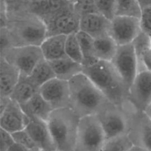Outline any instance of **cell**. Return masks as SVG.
<instances>
[{"instance_id": "6da1fadb", "label": "cell", "mask_w": 151, "mask_h": 151, "mask_svg": "<svg viewBox=\"0 0 151 151\" xmlns=\"http://www.w3.org/2000/svg\"><path fill=\"white\" fill-rule=\"evenodd\" d=\"M83 66V73L109 101L122 107L129 102V90L110 61L97 60Z\"/></svg>"}, {"instance_id": "7a4b0ae2", "label": "cell", "mask_w": 151, "mask_h": 151, "mask_svg": "<svg viewBox=\"0 0 151 151\" xmlns=\"http://www.w3.org/2000/svg\"><path fill=\"white\" fill-rule=\"evenodd\" d=\"M7 29L13 47L40 46L47 37L44 22L37 15L23 11L6 13Z\"/></svg>"}, {"instance_id": "3957f363", "label": "cell", "mask_w": 151, "mask_h": 151, "mask_svg": "<svg viewBox=\"0 0 151 151\" xmlns=\"http://www.w3.org/2000/svg\"><path fill=\"white\" fill-rule=\"evenodd\" d=\"M68 83L70 92V107L80 117L97 115L109 101L83 73L71 78Z\"/></svg>"}, {"instance_id": "277c9868", "label": "cell", "mask_w": 151, "mask_h": 151, "mask_svg": "<svg viewBox=\"0 0 151 151\" xmlns=\"http://www.w3.org/2000/svg\"><path fill=\"white\" fill-rule=\"evenodd\" d=\"M80 118L70 107L52 111L47 122L57 150L74 151Z\"/></svg>"}, {"instance_id": "5b68a950", "label": "cell", "mask_w": 151, "mask_h": 151, "mask_svg": "<svg viewBox=\"0 0 151 151\" xmlns=\"http://www.w3.org/2000/svg\"><path fill=\"white\" fill-rule=\"evenodd\" d=\"M106 140L96 115L80 118L74 151H100Z\"/></svg>"}, {"instance_id": "8992f818", "label": "cell", "mask_w": 151, "mask_h": 151, "mask_svg": "<svg viewBox=\"0 0 151 151\" xmlns=\"http://www.w3.org/2000/svg\"><path fill=\"white\" fill-rule=\"evenodd\" d=\"M96 116L106 139L128 134L129 116L127 110L123 107L109 101Z\"/></svg>"}, {"instance_id": "52a82bcc", "label": "cell", "mask_w": 151, "mask_h": 151, "mask_svg": "<svg viewBox=\"0 0 151 151\" xmlns=\"http://www.w3.org/2000/svg\"><path fill=\"white\" fill-rule=\"evenodd\" d=\"M9 63L16 67L20 76H29L35 67L44 59L40 46L12 47L1 54Z\"/></svg>"}, {"instance_id": "ba28073f", "label": "cell", "mask_w": 151, "mask_h": 151, "mask_svg": "<svg viewBox=\"0 0 151 151\" xmlns=\"http://www.w3.org/2000/svg\"><path fill=\"white\" fill-rule=\"evenodd\" d=\"M111 63L129 90L139 71L137 57L132 42L118 45Z\"/></svg>"}, {"instance_id": "9c48e42d", "label": "cell", "mask_w": 151, "mask_h": 151, "mask_svg": "<svg viewBox=\"0 0 151 151\" xmlns=\"http://www.w3.org/2000/svg\"><path fill=\"white\" fill-rule=\"evenodd\" d=\"M80 16L73 6L51 17L44 23L47 28V37L55 35H68L80 30Z\"/></svg>"}, {"instance_id": "30bf717a", "label": "cell", "mask_w": 151, "mask_h": 151, "mask_svg": "<svg viewBox=\"0 0 151 151\" xmlns=\"http://www.w3.org/2000/svg\"><path fill=\"white\" fill-rule=\"evenodd\" d=\"M140 31V18L115 15L110 20L109 35L118 45L132 43Z\"/></svg>"}, {"instance_id": "8fae6325", "label": "cell", "mask_w": 151, "mask_h": 151, "mask_svg": "<svg viewBox=\"0 0 151 151\" xmlns=\"http://www.w3.org/2000/svg\"><path fill=\"white\" fill-rule=\"evenodd\" d=\"M129 101L133 107L144 111L151 103V72L139 71L129 89Z\"/></svg>"}, {"instance_id": "7c38bea8", "label": "cell", "mask_w": 151, "mask_h": 151, "mask_svg": "<svg viewBox=\"0 0 151 151\" xmlns=\"http://www.w3.org/2000/svg\"><path fill=\"white\" fill-rule=\"evenodd\" d=\"M128 114V134L133 144L140 146L147 151H151V121L143 111L133 109Z\"/></svg>"}, {"instance_id": "4fadbf2b", "label": "cell", "mask_w": 151, "mask_h": 151, "mask_svg": "<svg viewBox=\"0 0 151 151\" xmlns=\"http://www.w3.org/2000/svg\"><path fill=\"white\" fill-rule=\"evenodd\" d=\"M39 92L52 109L70 107L69 83L55 77L40 87Z\"/></svg>"}, {"instance_id": "5bb4252c", "label": "cell", "mask_w": 151, "mask_h": 151, "mask_svg": "<svg viewBox=\"0 0 151 151\" xmlns=\"http://www.w3.org/2000/svg\"><path fill=\"white\" fill-rule=\"evenodd\" d=\"M28 120L20 104L11 99L6 107L0 111L1 128L11 133L24 129Z\"/></svg>"}, {"instance_id": "9a60e30c", "label": "cell", "mask_w": 151, "mask_h": 151, "mask_svg": "<svg viewBox=\"0 0 151 151\" xmlns=\"http://www.w3.org/2000/svg\"><path fill=\"white\" fill-rule=\"evenodd\" d=\"M25 130L29 134L39 149L47 151L57 150L47 122L43 120L28 117Z\"/></svg>"}, {"instance_id": "2e32d148", "label": "cell", "mask_w": 151, "mask_h": 151, "mask_svg": "<svg viewBox=\"0 0 151 151\" xmlns=\"http://www.w3.org/2000/svg\"><path fill=\"white\" fill-rule=\"evenodd\" d=\"M73 5L67 0H29L28 11L45 22L55 14Z\"/></svg>"}, {"instance_id": "e0dca14e", "label": "cell", "mask_w": 151, "mask_h": 151, "mask_svg": "<svg viewBox=\"0 0 151 151\" xmlns=\"http://www.w3.org/2000/svg\"><path fill=\"white\" fill-rule=\"evenodd\" d=\"M110 20L97 12L84 15L80 18V30L94 39L109 35Z\"/></svg>"}, {"instance_id": "ac0fdd59", "label": "cell", "mask_w": 151, "mask_h": 151, "mask_svg": "<svg viewBox=\"0 0 151 151\" xmlns=\"http://www.w3.org/2000/svg\"><path fill=\"white\" fill-rule=\"evenodd\" d=\"M19 77V70L4 58L1 57L0 97H10Z\"/></svg>"}, {"instance_id": "d6986e66", "label": "cell", "mask_w": 151, "mask_h": 151, "mask_svg": "<svg viewBox=\"0 0 151 151\" xmlns=\"http://www.w3.org/2000/svg\"><path fill=\"white\" fill-rule=\"evenodd\" d=\"M67 36L55 35L45 38L40 46L44 59L50 61L67 57L65 51Z\"/></svg>"}, {"instance_id": "ffe728a7", "label": "cell", "mask_w": 151, "mask_h": 151, "mask_svg": "<svg viewBox=\"0 0 151 151\" xmlns=\"http://www.w3.org/2000/svg\"><path fill=\"white\" fill-rule=\"evenodd\" d=\"M20 106L28 117H36L46 122L54 110L39 91L28 101Z\"/></svg>"}, {"instance_id": "44dd1931", "label": "cell", "mask_w": 151, "mask_h": 151, "mask_svg": "<svg viewBox=\"0 0 151 151\" xmlns=\"http://www.w3.org/2000/svg\"><path fill=\"white\" fill-rule=\"evenodd\" d=\"M48 62L54 72L55 77L63 80L68 81L77 75L83 73V64L68 57Z\"/></svg>"}, {"instance_id": "7402d4cb", "label": "cell", "mask_w": 151, "mask_h": 151, "mask_svg": "<svg viewBox=\"0 0 151 151\" xmlns=\"http://www.w3.org/2000/svg\"><path fill=\"white\" fill-rule=\"evenodd\" d=\"M40 88L29 79L28 76H20L19 79L14 87L10 98L20 105L28 101L35 94L39 91Z\"/></svg>"}, {"instance_id": "603a6c76", "label": "cell", "mask_w": 151, "mask_h": 151, "mask_svg": "<svg viewBox=\"0 0 151 151\" xmlns=\"http://www.w3.org/2000/svg\"><path fill=\"white\" fill-rule=\"evenodd\" d=\"M117 47L118 45L109 35L96 38L93 45L94 56L97 60L111 62Z\"/></svg>"}, {"instance_id": "cb8c5ba5", "label": "cell", "mask_w": 151, "mask_h": 151, "mask_svg": "<svg viewBox=\"0 0 151 151\" xmlns=\"http://www.w3.org/2000/svg\"><path fill=\"white\" fill-rule=\"evenodd\" d=\"M28 77L40 88L49 80L55 78V76L49 62L43 59L35 67Z\"/></svg>"}, {"instance_id": "d4e9b609", "label": "cell", "mask_w": 151, "mask_h": 151, "mask_svg": "<svg viewBox=\"0 0 151 151\" xmlns=\"http://www.w3.org/2000/svg\"><path fill=\"white\" fill-rule=\"evenodd\" d=\"M76 36L80 44L83 56V65H87L97 60L94 56L93 45L94 39L88 34L79 30Z\"/></svg>"}, {"instance_id": "484cf974", "label": "cell", "mask_w": 151, "mask_h": 151, "mask_svg": "<svg viewBox=\"0 0 151 151\" xmlns=\"http://www.w3.org/2000/svg\"><path fill=\"white\" fill-rule=\"evenodd\" d=\"M142 8L137 0H116L115 15L140 18Z\"/></svg>"}, {"instance_id": "4316f807", "label": "cell", "mask_w": 151, "mask_h": 151, "mask_svg": "<svg viewBox=\"0 0 151 151\" xmlns=\"http://www.w3.org/2000/svg\"><path fill=\"white\" fill-rule=\"evenodd\" d=\"M134 144L128 134L106 139L100 151H127Z\"/></svg>"}, {"instance_id": "83f0119b", "label": "cell", "mask_w": 151, "mask_h": 151, "mask_svg": "<svg viewBox=\"0 0 151 151\" xmlns=\"http://www.w3.org/2000/svg\"><path fill=\"white\" fill-rule=\"evenodd\" d=\"M65 51L68 58L83 64V56L76 36V33L71 34L67 36Z\"/></svg>"}, {"instance_id": "f1b7e54d", "label": "cell", "mask_w": 151, "mask_h": 151, "mask_svg": "<svg viewBox=\"0 0 151 151\" xmlns=\"http://www.w3.org/2000/svg\"><path fill=\"white\" fill-rule=\"evenodd\" d=\"M12 135L15 143L31 151H37L39 150L38 147L25 129L13 133Z\"/></svg>"}, {"instance_id": "f546056e", "label": "cell", "mask_w": 151, "mask_h": 151, "mask_svg": "<svg viewBox=\"0 0 151 151\" xmlns=\"http://www.w3.org/2000/svg\"><path fill=\"white\" fill-rule=\"evenodd\" d=\"M73 9L80 18L87 14L99 12L94 0H78L73 4Z\"/></svg>"}, {"instance_id": "4dcf8cb0", "label": "cell", "mask_w": 151, "mask_h": 151, "mask_svg": "<svg viewBox=\"0 0 151 151\" xmlns=\"http://www.w3.org/2000/svg\"><path fill=\"white\" fill-rule=\"evenodd\" d=\"M150 40V37L140 31L139 34L132 42L137 57V60H139L142 54L147 49L151 47Z\"/></svg>"}, {"instance_id": "1f68e13d", "label": "cell", "mask_w": 151, "mask_h": 151, "mask_svg": "<svg viewBox=\"0 0 151 151\" xmlns=\"http://www.w3.org/2000/svg\"><path fill=\"white\" fill-rule=\"evenodd\" d=\"M99 12L111 20L115 16L116 0H94Z\"/></svg>"}, {"instance_id": "d6a6232c", "label": "cell", "mask_w": 151, "mask_h": 151, "mask_svg": "<svg viewBox=\"0 0 151 151\" xmlns=\"http://www.w3.org/2000/svg\"><path fill=\"white\" fill-rule=\"evenodd\" d=\"M140 26V30L151 37V6L142 9Z\"/></svg>"}, {"instance_id": "836d02e7", "label": "cell", "mask_w": 151, "mask_h": 151, "mask_svg": "<svg viewBox=\"0 0 151 151\" xmlns=\"http://www.w3.org/2000/svg\"><path fill=\"white\" fill-rule=\"evenodd\" d=\"M0 151H7L15 143L12 133L1 128L0 129Z\"/></svg>"}, {"instance_id": "e575fe53", "label": "cell", "mask_w": 151, "mask_h": 151, "mask_svg": "<svg viewBox=\"0 0 151 151\" xmlns=\"http://www.w3.org/2000/svg\"><path fill=\"white\" fill-rule=\"evenodd\" d=\"M139 71L147 70L151 72V47L147 49L138 60Z\"/></svg>"}, {"instance_id": "d590c367", "label": "cell", "mask_w": 151, "mask_h": 151, "mask_svg": "<svg viewBox=\"0 0 151 151\" xmlns=\"http://www.w3.org/2000/svg\"><path fill=\"white\" fill-rule=\"evenodd\" d=\"M7 151H31V150L15 143Z\"/></svg>"}, {"instance_id": "8d00e7d4", "label": "cell", "mask_w": 151, "mask_h": 151, "mask_svg": "<svg viewBox=\"0 0 151 151\" xmlns=\"http://www.w3.org/2000/svg\"><path fill=\"white\" fill-rule=\"evenodd\" d=\"M142 9L147 6H151V0H137Z\"/></svg>"}, {"instance_id": "74e56055", "label": "cell", "mask_w": 151, "mask_h": 151, "mask_svg": "<svg viewBox=\"0 0 151 151\" xmlns=\"http://www.w3.org/2000/svg\"><path fill=\"white\" fill-rule=\"evenodd\" d=\"M127 151H147V150L140 146L134 145Z\"/></svg>"}, {"instance_id": "f35d334b", "label": "cell", "mask_w": 151, "mask_h": 151, "mask_svg": "<svg viewBox=\"0 0 151 151\" xmlns=\"http://www.w3.org/2000/svg\"><path fill=\"white\" fill-rule=\"evenodd\" d=\"M146 116L149 119V120L151 121V103L147 106V107L145 109L144 111H143Z\"/></svg>"}, {"instance_id": "ab89813d", "label": "cell", "mask_w": 151, "mask_h": 151, "mask_svg": "<svg viewBox=\"0 0 151 151\" xmlns=\"http://www.w3.org/2000/svg\"><path fill=\"white\" fill-rule=\"evenodd\" d=\"M68 1H69V2H71V3H73V4H74V3H75L76 1H77L78 0H67Z\"/></svg>"}, {"instance_id": "60d3db41", "label": "cell", "mask_w": 151, "mask_h": 151, "mask_svg": "<svg viewBox=\"0 0 151 151\" xmlns=\"http://www.w3.org/2000/svg\"><path fill=\"white\" fill-rule=\"evenodd\" d=\"M37 151H47V150H41V149H39V150H38ZM53 151H59V150H53Z\"/></svg>"}, {"instance_id": "b9f144b4", "label": "cell", "mask_w": 151, "mask_h": 151, "mask_svg": "<svg viewBox=\"0 0 151 151\" xmlns=\"http://www.w3.org/2000/svg\"><path fill=\"white\" fill-rule=\"evenodd\" d=\"M151 38V37H150ZM150 47H151V40H150Z\"/></svg>"}]
</instances>
